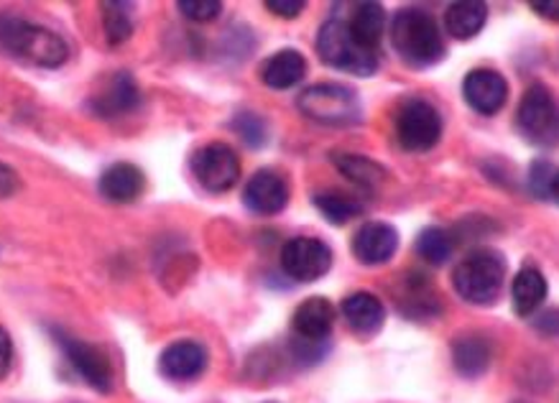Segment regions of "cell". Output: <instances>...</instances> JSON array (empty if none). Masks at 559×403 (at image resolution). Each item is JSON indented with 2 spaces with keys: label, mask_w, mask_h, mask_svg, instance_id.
<instances>
[{
  "label": "cell",
  "mask_w": 559,
  "mask_h": 403,
  "mask_svg": "<svg viewBox=\"0 0 559 403\" xmlns=\"http://www.w3.org/2000/svg\"><path fill=\"white\" fill-rule=\"evenodd\" d=\"M103 11V26H105V36H108L110 44H123L131 39L133 34V21H131V5L128 3H108L100 5Z\"/></svg>",
  "instance_id": "cell-27"
},
{
  "label": "cell",
  "mask_w": 559,
  "mask_h": 403,
  "mask_svg": "<svg viewBox=\"0 0 559 403\" xmlns=\"http://www.w3.org/2000/svg\"><path fill=\"white\" fill-rule=\"evenodd\" d=\"M332 164H335L340 174H345L353 185H358L362 189H376L383 179H386V169H383V166L370 162L368 156L360 154H335L332 156Z\"/></svg>",
  "instance_id": "cell-25"
},
{
  "label": "cell",
  "mask_w": 559,
  "mask_h": 403,
  "mask_svg": "<svg viewBox=\"0 0 559 403\" xmlns=\"http://www.w3.org/2000/svg\"><path fill=\"white\" fill-rule=\"evenodd\" d=\"M488 21V5L480 0H460L452 3L448 13H444V24H448V34L457 42H467L483 32Z\"/></svg>",
  "instance_id": "cell-23"
},
{
  "label": "cell",
  "mask_w": 559,
  "mask_h": 403,
  "mask_svg": "<svg viewBox=\"0 0 559 403\" xmlns=\"http://www.w3.org/2000/svg\"><path fill=\"white\" fill-rule=\"evenodd\" d=\"M11 357H13V345H11V337L9 332L0 327V378L9 376L11 370Z\"/></svg>",
  "instance_id": "cell-35"
},
{
  "label": "cell",
  "mask_w": 559,
  "mask_h": 403,
  "mask_svg": "<svg viewBox=\"0 0 559 403\" xmlns=\"http://www.w3.org/2000/svg\"><path fill=\"white\" fill-rule=\"evenodd\" d=\"M139 103L141 90L135 85V80L128 72H118L116 78L108 82V87H105L100 95L93 97L90 108H93L95 116L100 118H118L139 108Z\"/></svg>",
  "instance_id": "cell-16"
},
{
  "label": "cell",
  "mask_w": 559,
  "mask_h": 403,
  "mask_svg": "<svg viewBox=\"0 0 559 403\" xmlns=\"http://www.w3.org/2000/svg\"><path fill=\"white\" fill-rule=\"evenodd\" d=\"M143 187H146V179H143V171L133 164H112L103 171L100 177V194L108 202L116 204H128L133 200H139Z\"/></svg>",
  "instance_id": "cell-19"
},
{
  "label": "cell",
  "mask_w": 559,
  "mask_h": 403,
  "mask_svg": "<svg viewBox=\"0 0 559 403\" xmlns=\"http://www.w3.org/2000/svg\"><path fill=\"white\" fill-rule=\"evenodd\" d=\"M343 317L347 327L360 337H373L386 322V307L376 294L355 292L343 299Z\"/></svg>",
  "instance_id": "cell-15"
},
{
  "label": "cell",
  "mask_w": 559,
  "mask_h": 403,
  "mask_svg": "<svg viewBox=\"0 0 559 403\" xmlns=\"http://www.w3.org/2000/svg\"><path fill=\"white\" fill-rule=\"evenodd\" d=\"M297 108L305 118L332 128L355 126L362 118L358 95L350 87L335 85V82H320V85L307 87L297 97Z\"/></svg>",
  "instance_id": "cell-4"
},
{
  "label": "cell",
  "mask_w": 559,
  "mask_h": 403,
  "mask_svg": "<svg viewBox=\"0 0 559 403\" xmlns=\"http://www.w3.org/2000/svg\"><path fill=\"white\" fill-rule=\"evenodd\" d=\"M19 187H21L19 174L13 171L11 166H5L3 162H0V200H3V197H11Z\"/></svg>",
  "instance_id": "cell-34"
},
{
  "label": "cell",
  "mask_w": 559,
  "mask_h": 403,
  "mask_svg": "<svg viewBox=\"0 0 559 403\" xmlns=\"http://www.w3.org/2000/svg\"><path fill=\"white\" fill-rule=\"evenodd\" d=\"M59 345L64 347V353H67V357H70V363L74 365V370H78L80 376L95 388V391H100V393L110 391L112 368L100 347L90 345V342H85V340L67 337V334H59Z\"/></svg>",
  "instance_id": "cell-10"
},
{
  "label": "cell",
  "mask_w": 559,
  "mask_h": 403,
  "mask_svg": "<svg viewBox=\"0 0 559 403\" xmlns=\"http://www.w3.org/2000/svg\"><path fill=\"white\" fill-rule=\"evenodd\" d=\"M335 324V307L324 296H309L301 301L292 317V330L297 340L324 342Z\"/></svg>",
  "instance_id": "cell-14"
},
{
  "label": "cell",
  "mask_w": 559,
  "mask_h": 403,
  "mask_svg": "<svg viewBox=\"0 0 559 403\" xmlns=\"http://www.w3.org/2000/svg\"><path fill=\"white\" fill-rule=\"evenodd\" d=\"M347 32L362 49L379 55L383 34H386V11L381 3H358L345 21Z\"/></svg>",
  "instance_id": "cell-18"
},
{
  "label": "cell",
  "mask_w": 559,
  "mask_h": 403,
  "mask_svg": "<svg viewBox=\"0 0 559 403\" xmlns=\"http://www.w3.org/2000/svg\"><path fill=\"white\" fill-rule=\"evenodd\" d=\"M396 139L404 151L425 154L442 139V118L432 103L412 97L402 105L396 116Z\"/></svg>",
  "instance_id": "cell-7"
},
{
  "label": "cell",
  "mask_w": 559,
  "mask_h": 403,
  "mask_svg": "<svg viewBox=\"0 0 559 403\" xmlns=\"http://www.w3.org/2000/svg\"><path fill=\"white\" fill-rule=\"evenodd\" d=\"M307 74V59L297 49H282L263 64L261 80L271 90H289L299 85Z\"/></svg>",
  "instance_id": "cell-20"
},
{
  "label": "cell",
  "mask_w": 559,
  "mask_h": 403,
  "mask_svg": "<svg viewBox=\"0 0 559 403\" xmlns=\"http://www.w3.org/2000/svg\"><path fill=\"white\" fill-rule=\"evenodd\" d=\"M192 174L207 192L223 194L236 187L240 177V158L228 143H210L192 156Z\"/></svg>",
  "instance_id": "cell-8"
},
{
  "label": "cell",
  "mask_w": 559,
  "mask_h": 403,
  "mask_svg": "<svg viewBox=\"0 0 559 403\" xmlns=\"http://www.w3.org/2000/svg\"><path fill=\"white\" fill-rule=\"evenodd\" d=\"M506 281V258L493 248L471 250L452 271L455 292L471 304H493Z\"/></svg>",
  "instance_id": "cell-3"
},
{
  "label": "cell",
  "mask_w": 559,
  "mask_h": 403,
  "mask_svg": "<svg viewBox=\"0 0 559 403\" xmlns=\"http://www.w3.org/2000/svg\"><path fill=\"white\" fill-rule=\"evenodd\" d=\"M547 299V278L534 265H524L511 284V301L519 317H532Z\"/></svg>",
  "instance_id": "cell-21"
},
{
  "label": "cell",
  "mask_w": 559,
  "mask_h": 403,
  "mask_svg": "<svg viewBox=\"0 0 559 403\" xmlns=\"http://www.w3.org/2000/svg\"><path fill=\"white\" fill-rule=\"evenodd\" d=\"M233 131H236L251 149H261L269 143L266 120L255 116V112H238V116L233 118Z\"/></svg>",
  "instance_id": "cell-28"
},
{
  "label": "cell",
  "mask_w": 559,
  "mask_h": 403,
  "mask_svg": "<svg viewBox=\"0 0 559 403\" xmlns=\"http://www.w3.org/2000/svg\"><path fill=\"white\" fill-rule=\"evenodd\" d=\"M179 11L194 24H210L223 13V3H217V0H181Z\"/></svg>",
  "instance_id": "cell-29"
},
{
  "label": "cell",
  "mask_w": 559,
  "mask_h": 403,
  "mask_svg": "<svg viewBox=\"0 0 559 403\" xmlns=\"http://www.w3.org/2000/svg\"><path fill=\"white\" fill-rule=\"evenodd\" d=\"M162 372L171 380H192L207 368V353L200 342L179 340L171 342L162 353Z\"/></svg>",
  "instance_id": "cell-17"
},
{
  "label": "cell",
  "mask_w": 559,
  "mask_h": 403,
  "mask_svg": "<svg viewBox=\"0 0 559 403\" xmlns=\"http://www.w3.org/2000/svg\"><path fill=\"white\" fill-rule=\"evenodd\" d=\"M490 360H493V349L480 334H467V337H460L452 345V363H455V370L463 378L483 376L490 368Z\"/></svg>",
  "instance_id": "cell-22"
},
{
  "label": "cell",
  "mask_w": 559,
  "mask_h": 403,
  "mask_svg": "<svg viewBox=\"0 0 559 403\" xmlns=\"http://www.w3.org/2000/svg\"><path fill=\"white\" fill-rule=\"evenodd\" d=\"M534 327L547 337H559V309H549L534 319Z\"/></svg>",
  "instance_id": "cell-32"
},
{
  "label": "cell",
  "mask_w": 559,
  "mask_h": 403,
  "mask_svg": "<svg viewBox=\"0 0 559 403\" xmlns=\"http://www.w3.org/2000/svg\"><path fill=\"white\" fill-rule=\"evenodd\" d=\"M549 197H555V200L559 202V171H555V179H551V192Z\"/></svg>",
  "instance_id": "cell-36"
},
{
  "label": "cell",
  "mask_w": 559,
  "mask_h": 403,
  "mask_svg": "<svg viewBox=\"0 0 559 403\" xmlns=\"http://www.w3.org/2000/svg\"><path fill=\"white\" fill-rule=\"evenodd\" d=\"M314 208L322 212V217L332 225H347L350 220L360 217L366 204L358 197L340 192V189H328V192L314 194Z\"/></svg>",
  "instance_id": "cell-24"
},
{
  "label": "cell",
  "mask_w": 559,
  "mask_h": 403,
  "mask_svg": "<svg viewBox=\"0 0 559 403\" xmlns=\"http://www.w3.org/2000/svg\"><path fill=\"white\" fill-rule=\"evenodd\" d=\"M282 269L289 278L299 281V284H309V281L322 278L324 273L332 269V250L320 238H292L282 248Z\"/></svg>",
  "instance_id": "cell-9"
},
{
  "label": "cell",
  "mask_w": 559,
  "mask_h": 403,
  "mask_svg": "<svg viewBox=\"0 0 559 403\" xmlns=\"http://www.w3.org/2000/svg\"><path fill=\"white\" fill-rule=\"evenodd\" d=\"M521 135L534 146H557L559 143V103L544 85H532L521 97L516 110Z\"/></svg>",
  "instance_id": "cell-6"
},
{
  "label": "cell",
  "mask_w": 559,
  "mask_h": 403,
  "mask_svg": "<svg viewBox=\"0 0 559 403\" xmlns=\"http://www.w3.org/2000/svg\"><path fill=\"white\" fill-rule=\"evenodd\" d=\"M399 248V233L389 223H366L353 238V256L362 265H381L394 258Z\"/></svg>",
  "instance_id": "cell-13"
},
{
  "label": "cell",
  "mask_w": 559,
  "mask_h": 403,
  "mask_svg": "<svg viewBox=\"0 0 559 403\" xmlns=\"http://www.w3.org/2000/svg\"><path fill=\"white\" fill-rule=\"evenodd\" d=\"M0 49L49 70L62 67L70 59V47L62 36L13 13H0Z\"/></svg>",
  "instance_id": "cell-1"
},
{
  "label": "cell",
  "mask_w": 559,
  "mask_h": 403,
  "mask_svg": "<svg viewBox=\"0 0 559 403\" xmlns=\"http://www.w3.org/2000/svg\"><path fill=\"white\" fill-rule=\"evenodd\" d=\"M465 103L480 116H496L509 100V82L496 70H473L463 80Z\"/></svg>",
  "instance_id": "cell-11"
},
{
  "label": "cell",
  "mask_w": 559,
  "mask_h": 403,
  "mask_svg": "<svg viewBox=\"0 0 559 403\" xmlns=\"http://www.w3.org/2000/svg\"><path fill=\"white\" fill-rule=\"evenodd\" d=\"M528 9H532L536 16H542L544 21L559 24V0H532Z\"/></svg>",
  "instance_id": "cell-33"
},
{
  "label": "cell",
  "mask_w": 559,
  "mask_h": 403,
  "mask_svg": "<svg viewBox=\"0 0 559 403\" xmlns=\"http://www.w3.org/2000/svg\"><path fill=\"white\" fill-rule=\"evenodd\" d=\"M391 44L409 67L425 70L444 57V39L437 21L421 9H402L391 21Z\"/></svg>",
  "instance_id": "cell-2"
},
{
  "label": "cell",
  "mask_w": 559,
  "mask_h": 403,
  "mask_svg": "<svg viewBox=\"0 0 559 403\" xmlns=\"http://www.w3.org/2000/svg\"><path fill=\"white\" fill-rule=\"evenodd\" d=\"M417 253L429 265L448 263V258L452 256V235L442 230V227H427L417 238Z\"/></svg>",
  "instance_id": "cell-26"
},
{
  "label": "cell",
  "mask_w": 559,
  "mask_h": 403,
  "mask_svg": "<svg viewBox=\"0 0 559 403\" xmlns=\"http://www.w3.org/2000/svg\"><path fill=\"white\" fill-rule=\"evenodd\" d=\"M266 9L278 19H297L307 3L305 0H266Z\"/></svg>",
  "instance_id": "cell-31"
},
{
  "label": "cell",
  "mask_w": 559,
  "mask_h": 403,
  "mask_svg": "<svg viewBox=\"0 0 559 403\" xmlns=\"http://www.w3.org/2000/svg\"><path fill=\"white\" fill-rule=\"evenodd\" d=\"M243 202L255 215H278L289 204V181L271 169L255 171L246 185Z\"/></svg>",
  "instance_id": "cell-12"
},
{
  "label": "cell",
  "mask_w": 559,
  "mask_h": 403,
  "mask_svg": "<svg viewBox=\"0 0 559 403\" xmlns=\"http://www.w3.org/2000/svg\"><path fill=\"white\" fill-rule=\"evenodd\" d=\"M317 51H320L322 62H328L340 72L355 74V78H370L379 70V55L355 44L345 26V19L332 16L330 21H324L320 36H317Z\"/></svg>",
  "instance_id": "cell-5"
},
{
  "label": "cell",
  "mask_w": 559,
  "mask_h": 403,
  "mask_svg": "<svg viewBox=\"0 0 559 403\" xmlns=\"http://www.w3.org/2000/svg\"><path fill=\"white\" fill-rule=\"evenodd\" d=\"M551 179H555V169H551L549 162H544V158H539V162L532 164V171H528V187H532V192L536 197H549L551 192Z\"/></svg>",
  "instance_id": "cell-30"
}]
</instances>
